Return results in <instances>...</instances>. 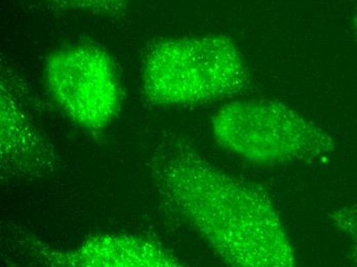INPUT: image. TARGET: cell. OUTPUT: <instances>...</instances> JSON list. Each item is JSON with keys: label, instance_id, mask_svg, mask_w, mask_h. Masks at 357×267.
Wrapping results in <instances>:
<instances>
[{"label": "cell", "instance_id": "obj_1", "mask_svg": "<svg viewBox=\"0 0 357 267\" xmlns=\"http://www.w3.org/2000/svg\"><path fill=\"white\" fill-rule=\"evenodd\" d=\"M162 190L222 259L234 266H295V251L269 199L188 149L156 164Z\"/></svg>", "mask_w": 357, "mask_h": 267}, {"label": "cell", "instance_id": "obj_2", "mask_svg": "<svg viewBox=\"0 0 357 267\" xmlns=\"http://www.w3.org/2000/svg\"><path fill=\"white\" fill-rule=\"evenodd\" d=\"M249 82L243 54L226 36L162 40L144 61L143 90L158 105H197L232 98Z\"/></svg>", "mask_w": 357, "mask_h": 267}, {"label": "cell", "instance_id": "obj_3", "mask_svg": "<svg viewBox=\"0 0 357 267\" xmlns=\"http://www.w3.org/2000/svg\"><path fill=\"white\" fill-rule=\"evenodd\" d=\"M212 130L219 146L260 164L305 160L326 146L314 123L270 99L224 104L213 117Z\"/></svg>", "mask_w": 357, "mask_h": 267}, {"label": "cell", "instance_id": "obj_4", "mask_svg": "<svg viewBox=\"0 0 357 267\" xmlns=\"http://www.w3.org/2000/svg\"><path fill=\"white\" fill-rule=\"evenodd\" d=\"M50 95L72 123L91 132L113 123L121 106V89L112 58L98 45H70L45 61Z\"/></svg>", "mask_w": 357, "mask_h": 267}, {"label": "cell", "instance_id": "obj_5", "mask_svg": "<svg viewBox=\"0 0 357 267\" xmlns=\"http://www.w3.org/2000/svg\"><path fill=\"white\" fill-rule=\"evenodd\" d=\"M45 255L47 264L54 266H180L177 258L155 243L128 234L93 236L76 248Z\"/></svg>", "mask_w": 357, "mask_h": 267}, {"label": "cell", "instance_id": "obj_6", "mask_svg": "<svg viewBox=\"0 0 357 267\" xmlns=\"http://www.w3.org/2000/svg\"><path fill=\"white\" fill-rule=\"evenodd\" d=\"M59 8L96 15H115L125 10L134 0H45Z\"/></svg>", "mask_w": 357, "mask_h": 267}, {"label": "cell", "instance_id": "obj_7", "mask_svg": "<svg viewBox=\"0 0 357 267\" xmlns=\"http://www.w3.org/2000/svg\"><path fill=\"white\" fill-rule=\"evenodd\" d=\"M356 27H357V13H356Z\"/></svg>", "mask_w": 357, "mask_h": 267}]
</instances>
